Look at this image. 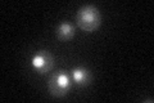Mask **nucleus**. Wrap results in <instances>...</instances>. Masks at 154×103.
<instances>
[{"label":"nucleus","instance_id":"f257e3e1","mask_svg":"<svg viewBox=\"0 0 154 103\" xmlns=\"http://www.w3.org/2000/svg\"><path fill=\"white\" fill-rule=\"evenodd\" d=\"M76 21L81 30L86 32H93L100 26L102 17H100L99 9L95 5H84L77 11Z\"/></svg>","mask_w":154,"mask_h":103},{"label":"nucleus","instance_id":"f03ea898","mask_svg":"<svg viewBox=\"0 0 154 103\" xmlns=\"http://www.w3.org/2000/svg\"><path fill=\"white\" fill-rule=\"evenodd\" d=\"M48 88H49V92L53 97H58V98L64 97L71 88V81H69L68 75L63 72L54 73L50 77Z\"/></svg>","mask_w":154,"mask_h":103},{"label":"nucleus","instance_id":"7ed1b4c3","mask_svg":"<svg viewBox=\"0 0 154 103\" xmlns=\"http://www.w3.org/2000/svg\"><path fill=\"white\" fill-rule=\"evenodd\" d=\"M31 63L32 67L38 71V73H46L53 68L54 60L48 50H40L32 57Z\"/></svg>","mask_w":154,"mask_h":103},{"label":"nucleus","instance_id":"20e7f679","mask_svg":"<svg viewBox=\"0 0 154 103\" xmlns=\"http://www.w3.org/2000/svg\"><path fill=\"white\" fill-rule=\"evenodd\" d=\"M72 77L79 85H89L91 81V73L89 70L82 67L73 68L72 70Z\"/></svg>","mask_w":154,"mask_h":103},{"label":"nucleus","instance_id":"39448f33","mask_svg":"<svg viewBox=\"0 0 154 103\" xmlns=\"http://www.w3.org/2000/svg\"><path fill=\"white\" fill-rule=\"evenodd\" d=\"M57 36L62 41L69 40V39L75 36V27L71 23H67V22L60 23L57 28Z\"/></svg>","mask_w":154,"mask_h":103}]
</instances>
